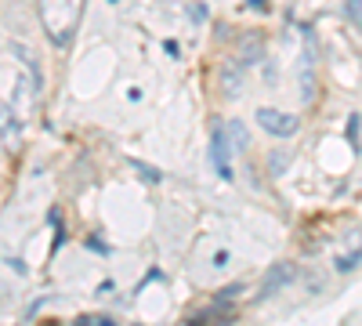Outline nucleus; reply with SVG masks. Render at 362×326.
<instances>
[{
  "label": "nucleus",
  "instance_id": "6",
  "mask_svg": "<svg viewBox=\"0 0 362 326\" xmlns=\"http://www.w3.org/2000/svg\"><path fill=\"white\" fill-rule=\"evenodd\" d=\"M221 131H225V141H228L232 153H247L250 149V131L243 127V120H228Z\"/></svg>",
  "mask_w": 362,
  "mask_h": 326
},
{
  "label": "nucleus",
  "instance_id": "5",
  "mask_svg": "<svg viewBox=\"0 0 362 326\" xmlns=\"http://www.w3.org/2000/svg\"><path fill=\"white\" fill-rule=\"evenodd\" d=\"M11 54L22 62V73L29 76V83H33L37 91H40V87H44V73H40V66H37V54L29 51L25 44H11Z\"/></svg>",
  "mask_w": 362,
  "mask_h": 326
},
{
  "label": "nucleus",
  "instance_id": "7",
  "mask_svg": "<svg viewBox=\"0 0 362 326\" xmlns=\"http://www.w3.org/2000/svg\"><path fill=\"white\" fill-rule=\"evenodd\" d=\"M221 87H225L228 98H235L239 91H243V66H239V62H225L221 66Z\"/></svg>",
  "mask_w": 362,
  "mask_h": 326
},
{
  "label": "nucleus",
  "instance_id": "3",
  "mask_svg": "<svg viewBox=\"0 0 362 326\" xmlns=\"http://www.w3.org/2000/svg\"><path fill=\"white\" fill-rule=\"evenodd\" d=\"M0 141L15 149L22 141V112H15L11 105H0Z\"/></svg>",
  "mask_w": 362,
  "mask_h": 326
},
{
  "label": "nucleus",
  "instance_id": "2",
  "mask_svg": "<svg viewBox=\"0 0 362 326\" xmlns=\"http://www.w3.org/2000/svg\"><path fill=\"white\" fill-rule=\"evenodd\" d=\"M254 120L261 124V131H268V134H276V138H293L297 131H300V120L293 112H283V109H272V105H264V109H257V116Z\"/></svg>",
  "mask_w": 362,
  "mask_h": 326
},
{
  "label": "nucleus",
  "instance_id": "8",
  "mask_svg": "<svg viewBox=\"0 0 362 326\" xmlns=\"http://www.w3.org/2000/svg\"><path fill=\"white\" fill-rule=\"evenodd\" d=\"M228 141H225V131H214V153H210V160H214V167L221 170V177H225V182H228V177H232V167H228Z\"/></svg>",
  "mask_w": 362,
  "mask_h": 326
},
{
  "label": "nucleus",
  "instance_id": "12",
  "mask_svg": "<svg viewBox=\"0 0 362 326\" xmlns=\"http://www.w3.org/2000/svg\"><path fill=\"white\" fill-rule=\"evenodd\" d=\"M351 18L362 25V0H351Z\"/></svg>",
  "mask_w": 362,
  "mask_h": 326
},
{
  "label": "nucleus",
  "instance_id": "10",
  "mask_svg": "<svg viewBox=\"0 0 362 326\" xmlns=\"http://www.w3.org/2000/svg\"><path fill=\"white\" fill-rule=\"evenodd\" d=\"M131 167H134V170H141V174H145V182H160V177H163V174H160V170H153V167H145V163H138V160H134V163H131Z\"/></svg>",
  "mask_w": 362,
  "mask_h": 326
},
{
  "label": "nucleus",
  "instance_id": "11",
  "mask_svg": "<svg viewBox=\"0 0 362 326\" xmlns=\"http://www.w3.org/2000/svg\"><path fill=\"white\" fill-rule=\"evenodd\" d=\"M80 322H83V326H109L112 319H109V315H80Z\"/></svg>",
  "mask_w": 362,
  "mask_h": 326
},
{
  "label": "nucleus",
  "instance_id": "1",
  "mask_svg": "<svg viewBox=\"0 0 362 326\" xmlns=\"http://www.w3.org/2000/svg\"><path fill=\"white\" fill-rule=\"evenodd\" d=\"M37 11H40V25H44L47 40L66 47L73 40V33H76V25H80L83 0H40Z\"/></svg>",
  "mask_w": 362,
  "mask_h": 326
},
{
  "label": "nucleus",
  "instance_id": "9",
  "mask_svg": "<svg viewBox=\"0 0 362 326\" xmlns=\"http://www.w3.org/2000/svg\"><path fill=\"white\" fill-rule=\"evenodd\" d=\"M286 163H290V156H286V153H279V156L272 153V160H268V167L276 170V174H283V170H286Z\"/></svg>",
  "mask_w": 362,
  "mask_h": 326
},
{
  "label": "nucleus",
  "instance_id": "4",
  "mask_svg": "<svg viewBox=\"0 0 362 326\" xmlns=\"http://www.w3.org/2000/svg\"><path fill=\"white\" fill-rule=\"evenodd\" d=\"M293 276H297L293 264H290V261H279L276 269H268V272H264V279H261V298H272V293L283 290Z\"/></svg>",
  "mask_w": 362,
  "mask_h": 326
}]
</instances>
